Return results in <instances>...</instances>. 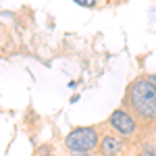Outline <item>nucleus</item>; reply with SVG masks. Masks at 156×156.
<instances>
[{
  "label": "nucleus",
  "mask_w": 156,
  "mask_h": 156,
  "mask_svg": "<svg viewBox=\"0 0 156 156\" xmlns=\"http://www.w3.org/2000/svg\"><path fill=\"white\" fill-rule=\"evenodd\" d=\"M123 106L137 119V123H156V87L146 75L135 77L127 85Z\"/></svg>",
  "instance_id": "1"
},
{
  "label": "nucleus",
  "mask_w": 156,
  "mask_h": 156,
  "mask_svg": "<svg viewBox=\"0 0 156 156\" xmlns=\"http://www.w3.org/2000/svg\"><path fill=\"white\" fill-rule=\"evenodd\" d=\"M98 127H75L65 137V148L69 152H94L100 144Z\"/></svg>",
  "instance_id": "2"
},
{
  "label": "nucleus",
  "mask_w": 156,
  "mask_h": 156,
  "mask_svg": "<svg viewBox=\"0 0 156 156\" xmlns=\"http://www.w3.org/2000/svg\"><path fill=\"white\" fill-rule=\"evenodd\" d=\"M106 123H108V127L115 133H119L121 137H133V135L137 133V127H140L137 119L133 117L129 110H125V108L112 110Z\"/></svg>",
  "instance_id": "3"
},
{
  "label": "nucleus",
  "mask_w": 156,
  "mask_h": 156,
  "mask_svg": "<svg viewBox=\"0 0 156 156\" xmlns=\"http://www.w3.org/2000/svg\"><path fill=\"white\" fill-rule=\"evenodd\" d=\"M123 150V140H121L119 133L108 131L100 137V144H98V154L100 156H119Z\"/></svg>",
  "instance_id": "4"
},
{
  "label": "nucleus",
  "mask_w": 156,
  "mask_h": 156,
  "mask_svg": "<svg viewBox=\"0 0 156 156\" xmlns=\"http://www.w3.org/2000/svg\"><path fill=\"white\" fill-rule=\"evenodd\" d=\"M73 2L79 6H85V9H96L98 6V0H73Z\"/></svg>",
  "instance_id": "5"
},
{
  "label": "nucleus",
  "mask_w": 156,
  "mask_h": 156,
  "mask_svg": "<svg viewBox=\"0 0 156 156\" xmlns=\"http://www.w3.org/2000/svg\"><path fill=\"white\" fill-rule=\"evenodd\" d=\"M135 156H156V148H146L142 152H137Z\"/></svg>",
  "instance_id": "6"
},
{
  "label": "nucleus",
  "mask_w": 156,
  "mask_h": 156,
  "mask_svg": "<svg viewBox=\"0 0 156 156\" xmlns=\"http://www.w3.org/2000/svg\"><path fill=\"white\" fill-rule=\"evenodd\" d=\"M71 156H96L94 152H71Z\"/></svg>",
  "instance_id": "7"
},
{
  "label": "nucleus",
  "mask_w": 156,
  "mask_h": 156,
  "mask_svg": "<svg viewBox=\"0 0 156 156\" xmlns=\"http://www.w3.org/2000/svg\"><path fill=\"white\" fill-rule=\"evenodd\" d=\"M146 77H148V79H150V83L156 87V75H146Z\"/></svg>",
  "instance_id": "8"
},
{
  "label": "nucleus",
  "mask_w": 156,
  "mask_h": 156,
  "mask_svg": "<svg viewBox=\"0 0 156 156\" xmlns=\"http://www.w3.org/2000/svg\"><path fill=\"white\" fill-rule=\"evenodd\" d=\"M50 156H52V154H50Z\"/></svg>",
  "instance_id": "9"
}]
</instances>
